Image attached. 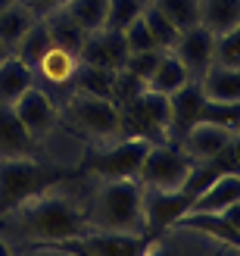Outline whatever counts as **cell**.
Segmentation results:
<instances>
[{"label": "cell", "instance_id": "obj_21", "mask_svg": "<svg viewBox=\"0 0 240 256\" xmlns=\"http://www.w3.org/2000/svg\"><path fill=\"white\" fill-rule=\"evenodd\" d=\"M44 22H47L50 41H53L56 47H66V50H72V54L78 56V50H81V44H84L87 32H84L81 25L72 19V12H69L66 6H59V10H53V12H47V16H44Z\"/></svg>", "mask_w": 240, "mask_h": 256}, {"label": "cell", "instance_id": "obj_28", "mask_svg": "<svg viewBox=\"0 0 240 256\" xmlns=\"http://www.w3.org/2000/svg\"><path fill=\"white\" fill-rule=\"evenodd\" d=\"M106 6H109V0H66V10L84 32L106 28Z\"/></svg>", "mask_w": 240, "mask_h": 256}, {"label": "cell", "instance_id": "obj_31", "mask_svg": "<svg viewBox=\"0 0 240 256\" xmlns=\"http://www.w3.org/2000/svg\"><path fill=\"white\" fill-rule=\"evenodd\" d=\"M200 119L203 122H216L228 132H237L240 128V104H212L206 100L203 110H200Z\"/></svg>", "mask_w": 240, "mask_h": 256}, {"label": "cell", "instance_id": "obj_27", "mask_svg": "<svg viewBox=\"0 0 240 256\" xmlns=\"http://www.w3.org/2000/svg\"><path fill=\"white\" fill-rule=\"evenodd\" d=\"M150 6H156L178 32L200 22V0H150Z\"/></svg>", "mask_w": 240, "mask_h": 256}, {"label": "cell", "instance_id": "obj_42", "mask_svg": "<svg viewBox=\"0 0 240 256\" xmlns=\"http://www.w3.org/2000/svg\"><path fill=\"white\" fill-rule=\"evenodd\" d=\"M237 132H240V128H237Z\"/></svg>", "mask_w": 240, "mask_h": 256}, {"label": "cell", "instance_id": "obj_35", "mask_svg": "<svg viewBox=\"0 0 240 256\" xmlns=\"http://www.w3.org/2000/svg\"><path fill=\"white\" fill-rule=\"evenodd\" d=\"M37 16H47V12H53V10H59V6H66V0H25Z\"/></svg>", "mask_w": 240, "mask_h": 256}, {"label": "cell", "instance_id": "obj_10", "mask_svg": "<svg viewBox=\"0 0 240 256\" xmlns=\"http://www.w3.org/2000/svg\"><path fill=\"white\" fill-rule=\"evenodd\" d=\"M128 60V44H125V34L116 28H97L87 32L84 44L78 50V62L84 66H97V69H112L119 72Z\"/></svg>", "mask_w": 240, "mask_h": 256}, {"label": "cell", "instance_id": "obj_19", "mask_svg": "<svg viewBox=\"0 0 240 256\" xmlns=\"http://www.w3.org/2000/svg\"><path fill=\"white\" fill-rule=\"evenodd\" d=\"M34 84H37L34 72L25 66L16 54H9V56L0 60V104H3V106H12Z\"/></svg>", "mask_w": 240, "mask_h": 256}, {"label": "cell", "instance_id": "obj_29", "mask_svg": "<svg viewBox=\"0 0 240 256\" xmlns=\"http://www.w3.org/2000/svg\"><path fill=\"white\" fill-rule=\"evenodd\" d=\"M144 10H147V0H109V6H106V28L125 32L137 16H144Z\"/></svg>", "mask_w": 240, "mask_h": 256}, {"label": "cell", "instance_id": "obj_2", "mask_svg": "<svg viewBox=\"0 0 240 256\" xmlns=\"http://www.w3.org/2000/svg\"><path fill=\"white\" fill-rule=\"evenodd\" d=\"M87 225L97 232L147 234L144 184L137 178H91L87 188Z\"/></svg>", "mask_w": 240, "mask_h": 256}, {"label": "cell", "instance_id": "obj_4", "mask_svg": "<svg viewBox=\"0 0 240 256\" xmlns=\"http://www.w3.org/2000/svg\"><path fill=\"white\" fill-rule=\"evenodd\" d=\"M69 169L50 166L41 156H6L0 160V216L19 206L22 200L34 197L37 190L62 182Z\"/></svg>", "mask_w": 240, "mask_h": 256}, {"label": "cell", "instance_id": "obj_9", "mask_svg": "<svg viewBox=\"0 0 240 256\" xmlns=\"http://www.w3.org/2000/svg\"><path fill=\"white\" fill-rule=\"evenodd\" d=\"M78 66H81V62H78V56H75L72 50L50 44V50H47L41 60H37V66H34L31 72H34V82L41 84L53 100H59V97L72 88Z\"/></svg>", "mask_w": 240, "mask_h": 256}, {"label": "cell", "instance_id": "obj_3", "mask_svg": "<svg viewBox=\"0 0 240 256\" xmlns=\"http://www.w3.org/2000/svg\"><path fill=\"white\" fill-rule=\"evenodd\" d=\"M59 116L78 138L87 140V147L97 144H112V140L125 138L122 128V112L116 106V100L84 94V91H66L59 100Z\"/></svg>", "mask_w": 240, "mask_h": 256}, {"label": "cell", "instance_id": "obj_39", "mask_svg": "<svg viewBox=\"0 0 240 256\" xmlns=\"http://www.w3.org/2000/svg\"><path fill=\"white\" fill-rule=\"evenodd\" d=\"M6 4H12V0H0V10H3V6H6Z\"/></svg>", "mask_w": 240, "mask_h": 256}, {"label": "cell", "instance_id": "obj_20", "mask_svg": "<svg viewBox=\"0 0 240 256\" xmlns=\"http://www.w3.org/2000/svg\"><path fill=\"white\" fill-rule=\"evenodd\" d=\"M187 82H194L191 78V72L184 69V62L172 54V50H166L162 54V60L156 62V69H153V75L147 78V91H156V94H175L178 88H184Z\"/></svg>", "mask_w": 240, "mask_h": 256}, {"label": "cell", "instance_id": "obj_37", "mask_svg": "<svg viewBox=\"0 0 240 256\" xmlns=\"http://www.w3.org/2000/svg\"><path fill=\"white\" fill-rule=\"evenodd\" d=\"M231 156H234V166L240 172V132H234V138H231Z\"/></svg>", "mask_w": 240, "mask_h": 256}, {"label": "cell", "instance_id": "obj_17", "mask_svg": "<svg viewBox=\"0 0 240 256\" xmlns=\"http://www.w3.org/2000/svg\"><path fill=\"white\" fill-rule=\"evenodd\" d=\"M200 91L212 104H240V69H228V66H212L200 75Z\"/></svg>", "mask_w": 240, "mask_h": 256}, {"label": "cell", "instance_id": "obj_13", "mask_svg": "<svg viewBox=\"0 0 240 256\" xmlns=\"http://www.w3.org/2000/svg\"><path fill=\"white\" fill-rule=\"evenodd\" d=\"M231 138H234V132H228V128H222L216 122L200 119L178 138V150L191 162H206L212 156H219V153L231 144Z\"/></svg>", "mask_w": 240, "mask_h": 256}, {"label": "cell", "instance_id": "obj_30", "mask_svg": "<svg viewBox=\"0 0 240 256\" xmlns=\"http://www.w3.org/2000/svg\"><path fill=\"white\" fill-rule=\"evenodd\" d=\"M212 62L228 66V69H240V25L225 34H216V56H212Z\"/></svg>", "mask_w": 240, "mask_h": 256}, {"label": "cell", "instance_id": "obj_18", "mask_svg": "<svg viewBox=\"0 0 240 256\" xmlns=\"http://www.w3.org/2000/svg\"><path fill=\"white\" fill-rule=\"evenodd\" d=\"M6 156H37V147L19 116L12 112V106L0 104V160Z\"/></svg>", "mask_w": 240, "mask_h": 256}, {"label": "cell", "instance_id": "obj_32", "mask_svg": "<svg viewBox=\"0 0 240 256\" xmlns=\"http://www.w3.org/2000/svg\"><path fill=\"white\" fill-rule=\"evenodd\" d=\"M144 19H147V25H150V32H153V38H156V44L162 47V50H172L175 47V41H178V28L162 16V12L156 10V6H150L147 4V10H144Z\"/></svg>", "mask_w": 240, "mask_h": 256}, {"label": "cell", "instance_id": "obj_14", "mask_svg": "<svg viewBox=\"0 0 240 256\" xmlns=\"http://www.w3.org/2000/svg\"><path fill=\"white\" fill-rule=\"evenodd\" d=\"M81 256H147L150 238L147 234H122V232H97L91 228L78 238Z\"/></svg>", "mask_w": 240, "mask_h": 256}, {"label": "cell", "instance_id": "obj_1", "mask_svg": "<svg viewBox=\"0 0 240 256\" xmlns=\"http://www.w3.org/2000/svg\"><path fill=\"white\" fill-rule=\"evenodd\" d=\"M87 188H91V175L78 169L3 212L0 216V250L28 253L41 244H66V240H78L81 234H87L91 232Z\"/></svg>", "mask_w": 240, "mask_h": 256}, {"label": "cell", "instance_id": "obj_24", "mask_svg": "<svg viewBox=\"0 0 240 256\" xmlns=\"http://www.w3.org/2000/svg\"><path fill=\"white\" fill-rule=\"evenodd\" d=\"M178 222H187V225L200 228V232H206L209 238H216V240H222V244H228V247L234 250V256H240V234L234 232L228 222H225L222 212H184Z\"/></svg>", "mask_w": 240, "mask_h": 256}, {"label": "cell", "instance_id": "obj_22", "mask_svg": "<svg viewBox=\"0 0 240 256\" xmlns=\"http://www.w3.org/2000/svg\"><path fill=\"white\" fill-rule=\"evenodd\" d=\"M37 19H41V16H37L28 4H22V0H12V4H6L3 10H0V41L12 50V47L19 44V38L28 32Z\"/></svg>", "mask_w": 240, "mask_h": 256}, {"label": "cell", "instance_id": "obj_41", "mask_svg": "<svg viewBox=\"0 0 240 256\" xmlns=\"http://www.w3.org/2000/svg\"><path fill=\"white\" fill-rule=\"evenodd\" d=\"M22 4H25V0H22Z\"/></svg>", "mask_w": 240, "mask_h": 256}, {"label": "cell", "instance_id": "obj_16", "mask_svg": "<svg viewBox=\"0 0 240 256\" xmlns=\"http://www.w3.org/2000/svg\"><path fill=\"white\" fill-rule=\"evenodd\" d=\"M234 200H240V172L237 169L222 172L206 190H200L187 212H225Z\"/></svg>", "mask_w": 240, "mask_h": 256}, {"label": "cell", "instance_id": "obj_33", "mask_svg": "<svg viewBox=\"0 0 240 256\" xmlns=\"http://www.w3.org/2000/svg\"><path fill=\"white\" fill-rule=\"evenodd\" d=\"M122 34H125V44H128V54H141V50H162L156 44V38H153V32H150V25H147L144 16H137Z\"/></svg>", "mask_w": 240, "mask_h": 256}, {"label": "cell", "instance_id": "obj_6", "mask_svg": "<svg viewBox=\"0 0 240 256\" xmlns=\"http://www.w3.org/2000/svg\"><path fill=\"white\" fill-rule=\"evenodd\" d=\"M122 128L131 138H144L150 144H172V116H169V97L156 91H144L134 100L119 106Z\"/></svg>", "mask_w": 240, "mask_h": 256}, {"label": "cell", "instance_id": "obj_34", "mask_svg": "<svg viewBox=\"0 0 240 256\" xmlns=\"http://www.w3.org/2000/svg\"><path fill=\"white\" fill-rule=\"evenodd\" d=\"M162 54H166V50H141V54H128V60H125L122 69L147 84V78L153 75V69H156V62L162 60Z\"/></svg>", "mask_w": 240, "mask_h": 256}, {"label": "cell", "instance_id": "obj_26", "mask_svg": "<svg viewBox=\"0 0 240 256\" xmlns=\"http://www.w3.org/2000/svg\"><path fill=\"white\" fill-rule=\"evenodd\" d=\"M50 44H53V41H50L47 22H44V16H41V19H37L28 32L19 38V44L12 47V54H16V56H19L28 69H34V66H37V60H41L47 50H50Z\"/></svg>", "mask_w": 240, "mask_h": 256}, {"label": "cell", "instance_id": "obj_40", "mask_svg": "<svg viewBox=\"0 0 240 256\" xmlns=\"http://www.w3.org/2000/svg\"><path fill=\"white\" fill-rule=\"evenodd\" d=\"M147 4H150V0H147Z\"/></svg>", "mask_w": 240, "mask_h": 256}, {"label": "cell", "instance_id": "obj_5", "mask_svg": "<svg viewBox=\"0 0 240 256\" xmlns=\"http://www.w3.org/2000/svg\"><path fill=\"white\" fill-rule=\"evenodd\" d=\"M150 150V140L125 134L112 144L87 147L81 172L91 178H137V169L144 162V153Z\"/></svg>", "mask_w": 240, "mask_h": 256}, {"label": "cell", "instance_id": "obj_11", "mask_svg": "<svg viewBox=\"0 0 240 256\" xmlns=\"http://www.w3.org/2000/svg\"><path fill=\"white\" fill-rule=\"evenodd\" d=\"M194 206L191 190H147L144 188V216H147V232L150 238L159 234L181 219V216Z\"/></svg>", "mask_w": 240, "mask_h": 256}, {"label": "cell", "instance_id": "obj_23", "mask_svg": "<svg viewBox=\"0 0 240 256\" xmlns=\"http://www.w3.org/2000/svg\"><path fill=\"white\" fill-rule=\"evenodd\" d=\"M200 25L225 34L240 25V0H200Z\"/></svg>", "mask_w": 240, "mask_h": 256}, {"label": "cell", "instance_id": "obj_25", "mask_svg": "<svg viewBox=\"0 0 240 256\" xmlns=\"http://www.w3.org/2000/svg\"><path fill=\"white\" fill-rule=\"evenodd\" d=\"M116 75L112 69H97V66H78V72H75V82L69 91H84V94H97V97H109L116 94Z\"/></svg>", "mask_w": 240, "mask_h": 256}, {"label": "cell", "instance_id": "obj_36", "mask_svg": "<svg viewBox=\"0 0 240 256\" xmlns=\"http://www.w3.org/2000/svg\"><path fill=\"white\" fill-rule=\"evenodd\" d=\"M222 216H225V222H228V225L234 228V232L240 234V200H234V203H231V206L225 210Z\"/></svg>", "mask_w": 240, "mask_h": 256}, {"label": "cell", "instance_id": "obj_7", "mask_svg": "<svg viewBox=\"0 0 240 256\" xmlns=\"http://www.w3.org/2000/svg\"><path fill=\"white\" fill-rule=\"evenodd\" d=\"M191 160L178 150V144H150L137 169V182L147 190H181Z\"/></svg>", "mask_w": 240, "mask_h": 256}, {"label": "cell", "instance_id": "obj_15", "mask_svg": "<svg viewBox=\"0 0 240 256\" xmlns=\"http://www.w3.org/2000/svg\"><path fill=\"white\" fill-rule=\"evenodd\" d=\"M206 97L200 91L197 82H187L184 88H178L175 94H169V116H172V144H178V138L191 128L194 122H200V110H203Z\"/></svg>", "mask_w": 240, "mask_h": 256}, {"label": "cell", "instance_id": "obj_38", "mask_svg": "<svg viewBox=\"0 0 240 256\" xmlns=\"http://www.w3.org/2000/svg\"><path fill=\"white\" fill-rule=\"evenodd\" d=\"M9 54H12V50H9V47H6L3 41H0V60H3V56H9Z\"/></svg>", "mask_w": 240, "mask_h": 256}, {"label": "cell", "instance_id": "obj_12", "mask_svg": "<svg viewBox=\"0 0 240 256\" xmlns=\"http://www.w3.org/2000/svg\"><path fill=\"white\" fill-rule=\"evenodd\" d=\"M172 54L184 62V69L191 72V78L200 82V75L212 66V56H216V34H212L206 25L197 22V25H191V28H184L178 34Z\"/></svg>", "mask_w": 240, "mask_h": 256}, {"label": "cell", "instance_id": "obj_8", "mask_svg": "<svg viewBox=\"0 0 240 256\" xmlns=\"http://www.w3.org/2000/svg\"><path fill=\"white\" fill-rule=\"evenodd\" d=\"M150 253L159 256H234V250L222 240L209 238L206 232L187 225V222H175L169 228H162L159 234L150 238Z\"/></svg>", "mask_w": 240, "mask_h": 256}]
</instances>
